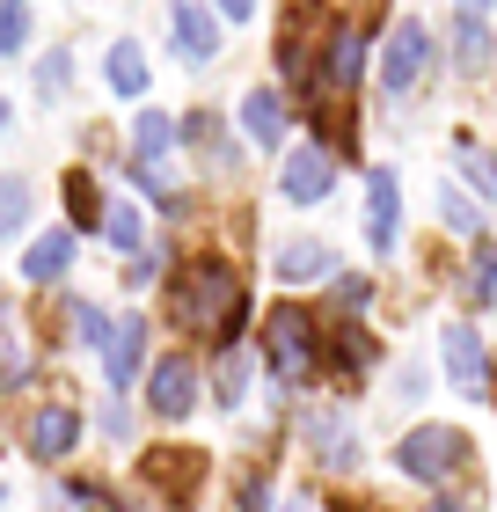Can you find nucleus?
I'll use <instances>...</instances> for the list:
<instances>
[{
  "mask_svg": "<svg viewBox=\"0 0 497 512\" xmlns=\"http://www.w3.org/2000/svg\"><path fill=\"white\" fill-rule=\"evenodd\" d=\"M66 264H74V235H66V227H52L44 242H30V256H22V278H30V286H52V278H66Z\"/></svg>",
  "mask_w": 497,
  "mask_h": 512,
  "instance_id": "nucleus-12",
  "label": "nucleus"
},
{
  "mask_svg": "<svg viewBox=\"0 0 497 512\" xmlns=\"http://www.w3.org/2000/svg\"><path fill=\"white\" fill-rule=\"evenodd\" d=\"M359 59H366V37L344 22V30L329 37V52H322V74H315V103H322V110H344L351 81H359Z\"/></svg>",
  "mask_w": 497,
  "mask_h": 512,
  "instance_id": "nucleus-4",
  "label": "nucleus"
},
{
  "mask_svg": "<svg viewBox=\"0 0 497 512\" xmlns=\"http://www.w3.org/2000/svg\"><path fill=\"white\" fill-rule=\"evenodd\" d=\"M139 359H147V322L125 315V322L110 330V344H103V374H110V388H132Z\"/></svg>",
  "mask_w": 497,
  "mask_h": 512,
  "instance_id": "nucleus-10",
  "label": "nucleus"
},
{
  "mask_svg": "<svg viewBox=\"0 0 497 512\" xmlns=\"http://www.w3.org/2000/svg\"><path fill=\"white\" fill-rule=\"evenodd\" d=\"M0 132H8V103H0Z\"/></svg>",
  "mask_w": 497,
  "mask_h": 512,
  "instance_id": "nucleus-33",
  "label": "nucleus"
},
{
  "mask_svg": "<svg viewBox=\"0 0 497 512\" xmlns=\"http://www.w3.org/2000/svg\"><path fill=\"white\" fill-rule=\"evenodd\" d=\"M30 227V183L22 176H0V242Z\"/></svg>",
  "mask_w": 497,
  "mask_h": 512,
  "instance_id": "nucleus-19",
  "label": "nucleus"
},
{
  "mask_svg": "<svg viewBox=\"0 0 497 512\" xmlns=\"http://www.w3.org/2000/svg\"><path fill=\"white\" fill-rule=\"evenodd\" d=\"M366 293H373L366 278H337V300H344V315H359V308H366Z\"/></svg>",
  "mask_w": 497,
  "mask_h": 512,
  "instance_id": "nucleus-29",
  "label": "nucleus"
},
{
  "mask_svg": "<svg viewBox=\"0 0 497 512\" xmlns=\"http://www.w3.org/2000/svg\"><path fill=\"white\" fill-rule=\"evenodd\" d=\"M30 44V0H0V59H15Z\"/></svg>",
  "mask_w": 497,
  "mask_h": 512,
  "instance_id": "nucleus-21",
  "label": "nucleus"
},
{
  "mask_svg": "<svg viewBox=\"0 0 497 512\" xmlns=\"http://www.w3.org/2000/svg\"><path fill=\"white\" fill-rule=\"evenodd\" d=\"M264 352H271V374H286V381H315V374H322V344H315L307 308H271Z\"/></svg>",
  "mask_w": 497,
  "mask_h": 512,
  "instance_id": "nucleus-2",
  "label": "nucleus"
},
{
  "mask_svg": "<svg viewBox=\"0 0 497 512\" xmlns=\"http://www.w3.org/2000/svg\"><path fill=\"white\" fill-rule=\"evenodd\" d=\"M329 183H337V161H329L322 147H300L286 161V176H278V191H286L293 205H315V198H329Z\"/></svg>",
  "mask_w": 497,
  "mask_h": 512,
  "instance_id": "nucleus-8",
  "label": "nucleus"
},
{
  "mask_svg": "<svg viewBox=\"0 0 497 512\" xmlns=\"http://www.w3.org/2000/svg\"><path fill=\"white\" fill-rule=\"evenodd\" d=\"M66 74H74V59H66V52H44V66H37V96H66Z\"/></svg>",
  "mask_w": 497,
  "mask_h": 512,
  "instance_id": "nucleus-25",
  "label": "nucleus"
},
{
  "mask_svg": "<svg viewBox=\"0 0 497 512\" xmlns=\"http://www.w3.org/2000/svg\"><path fill=\"white\" fill-rule=\"evenodd\" d=\"M454 454H461L454 425H424V432H410V439L395 447V469H402V476H417V483H432V476L454 469Z\"/></svg>",
  "mask_w": 497,
  "mask_h": 512,
  "instance_id": "nucleus-5",
  "label": "nucleus"
},
{
  "mask_svg": "<svg viewBox=\"0 0 497 512\" xmlns=\"http://www.w3.org/2000/svg\"><path fill=\"white\" fill-rule=\"evenodd\" d=\"M169 15H176V52H183V59H198V66L220 59V15H212V8H198V0H176Z\"/></svg>",
  "mask_w": 497,
  "mask_h": 512,
  "instance_id": "nucleus-9",
  "label": "nucleus"
},
{
  "mask_svg": "<svg viewBox=\"0 0 497 512\" xmlns=\"http://www.w3.org/2000/svg\"><path fill=\"white\" fill-rule=\"evenodd\" d=\"M322 271H337L329 242H286V249H278V278H286V286H300V278H322Z\"/></svg>",
  "mask_w": 497,
  "mask_h": 512,
  "instance_id": "nucleus-14",
  "label": "nucleus"
},
{
  "mask_svg": "<svg viewBox=\"0 0 497 512\" xmlns=\"http://www.w3.org/2000/svg\"><path fill=\"white\" fill-rule=\"evenodd\" d=\"M110 88H117V96H139V88H147V52H139L132 37L110 44Z\"/></svg>",
  "mask_w": 497,
  "mask_h": 512,
  "instance_id": "nucleus-17",
  "label": "nucleus"
},
{
  "mask_svg": "<svg viewBox=\"0 0 497 512\" xmlns=\"http://www.w3.org/2000/svg\"><path fill=\"white\" fill-rule=\"evenodd\" d=\"M446 366H454V381H461L468 395L490 388V381H483V337L468 330V322H454V330H446Z\"/></svg>",
  "mask_w": 497,
  "mask_h": 512,
  "instance_id": "nucleus-13",
  "label": "nucleus"
},
{
  "mask_svg": "<svg viewBox=\"0 0 497 512\" xmlns=\"http://www.w3.org/2000/svg\"><path fill=\"white\" fill-rule=\"evenodd\" d=\"M110 330H117V322L96 308V300H74V337L81 344H110Z\"/></svg>",
  "mask_w": 497,
  "mask_h": 512,
  "instance_id": "nucleus-24",
  "label": "nucleus"
},
{
  "mask_svg": "<svg viewBox=\"0 0 497 512\" xmlns=\"http://www.w3.org/2000/svg\"><path fill=\"white\" fill-rule=\"evenodd\" d=\"M454 66H461V74H483V66H490V30H483V15H454Z\"/></svg>",
  "mask_w": 497,
  "mask_h": 512,
  "instance_id": "nucleus-16",
  "label": "nucleus"
},
{
  "mask_svg": "<svg viewBox=\"0 0 497 512\" xmlns=\"http://www.w3.org/2000/svg\"><path fill=\"white\" fill-rule=\"evenodd\" d=\"M461 8H468V15H476V8H490V0H461Z\"/></svg>",
  "mask_w": 497,
  "mask_h": 512,
  "instance_id": "nucleus-32",
  "label": "nucleus"
},
{
  "mask_svg": "<svg viewBox=\"0 0 497 512\" xmlns=\"http://www.w3.org/2000/svg\"><path fill=\"white\" fill-rule=\"evenodd\" d=\"M169 308H176L183 330H212L220 344H234L242 337V278H234V264H220V256H198V264L176 271Z\"/></svg>",
  "mask_w": 497,
  "mask_h": 512,
  "instance_id": "nucleus-1",
  "label": "nucleus"
},
{
  "mask_svg": "<svg viewBox=\"0 0 497 512\" xmlns=\"http://www.w3.org/2000/svg\"><path fill=\"white\" fill-rule=\"evenodd\" d=\"M242 512H264V476H249V483H242Z\"/></svg>",
  "mask_w": 497,
  "mask_h": 512,
  "instance_id": "nucleus-30",
  "label": "nucleus"
},
{
  "mask_svg": "<svg viewBox=\"0 0 497 512\" xmlns=\"http://www.w3.org/2000/svg\"><path fill=\"white\" fill-rule=\"evenodd\" d=\"M132 132H139V169H154V154H169V147H176V118H161V110H147V118H139Z\"/></svg>",
  "mask_w": 497,
  "mask_h": 512,
  "instance_id": "nucleus-20",
  "label": "nucleus"
},
{
  "mask_svg": "<svg viewBox=\"0 0 497 512\" xmlns=\"http://www.w3.org/2000/svg\"><path fill=\"white\" fill-rule=\"evenodd\" d=\"M468 300H476V308H497V249H483V264H476V286H468Z\"/></svg>",
  "mask_w": 497,
  "mask_h": 512,
  "instance_id": "nucleus-26",
  "label": "nucleus"
},
{
  "mask_svg": "<svg viewBox=\"0 0 497 512\" xmlns=\"http://www.w3.org/2000/svg\"><path fill=\"white\" fill-rule=\"evenodd\" d=\"M147 403H154V417H191V403H198V374H191V359H161L154 366V381H147Z\"/></svg>",
  "mask_w": 497,
  "mask_h": 512,
  "instance_id": "nucleus-7",
  "label": "nucleus"
},
{
  "mask_svg": "<svg viewBox=\"0 0 497 512\" xmlns=\"http://www.w3.org/2000/svg\"><path fill=\"white\" fill-rule=\"evenodd\" d=\"M424 66H432V37H424V22H395L388 52H381V88L388 96H410L424 81Z\"/></svg>",
  "mask_w": 497,
  "mask_h": 512,
  "instance_id": "nucleus-3",
  "label": "nucleus"
},
{
  "mask_svg": "<svg viewBox=\"0 0 497 512\" xmlns=\"http://www.w3.org/2000/svg\"><path fill=\"white\" fill-rule=\"evenodd\" d=\"M66 213H74V227H103V191H96V176H66Z\"/></svg>",
  "mask_w": 497,
  "mask_h": 512,
  "instance_id": "nucleus-18",
  "label": "nucleus"
},
{
  "mask_svg": "<svg viewBox=\"0 0 497 512\" xmlns=\"http://www.w3.org/2000/svg\"><path fill=\"white\" fill-rule=\"evenodd\" d=\"M74 447H81V417H74V410L52 403V410L30 417V454H37V461H66Z\"/></svg>",
  "mask_w": 497,
  "mask_h": 512,
  "instance_id": "nucleus-11",
  "label": "nucleus"
},
{
  "mask_svg": "<svg viewBox=\"0 0 497 512\" xmlns=\"http://www.w3.org/2000/svg\"><path fill=\"white\" fill-rule=\"evenodd\" d=\"M329 352H344V366H373V337L344 315V322H337V337H329Z\"/></svg>",
  "mask_w": 497,
  "mask_h": 512,
  "instance_id": "nucleus-23",
  "label": "nucleus"
},
{
  "mask_svg": "<svg viewBox=\"0 0 497 512\" xmlns=\"http://www.w3.org/2000/svg\"><path fill=\"white\" fill-rule=\"evenodd\" d=\"M395 227H402L395 169H373V176H366V242H373V256H395Z\"/></svg>",
  "mask_w": 497,
  "mask_h": 512,
  "instance_id": "nucleus-6",
  "label": "nucleus"
},
{
  "mask_svg": "<svg viewBox=\"0 0 497 512\" xmlns=\"http://www.w3.org/2000/svg\"><path fill=\"white\" fill-rule=\"evenodd\" d=\"M242 388H249V359H227V374H220V403H242Z\"/></svg>",
  "mask_w": 497,
  "mask_h": 512,
  "instance_id": "nucleus-28",
  "label": "nucleus"
},
{
  "mask_svg": "<svg viewBox=\"0 0 497 512\" xmlns=\"http://www.w3.org/2000/svg\"><path fill=\"white\" fill-rule=\"evenodd\" d=\"M439 220H446V227H461V235H476V227H483V213H476L468 198H454V191L439 198Z\"/></svg>",
  "mask_w": 497,
  "mask_h": 512,
  "instance_id": "nucleus-27",
  "label": "nucleus"
},
{
  "mask_svg": "<svg viewBox=\"0 0 497 512\" xmlns=\"http://www.w3.org/2000/svg\"><path fill=\"white\" fill-rule=\"evenodd\" d=\"M212 8H220V22H242V15L256 8V0H212Z\"/></svg>",
  "mask_w": 497,
  "mask_h": 512,
  "instance_id": "nucleus-31",
  "label": "nucleus"
},
{
  "mask_svg": "<svg viewBox=\"0 0 497 512\" xmlns=\"http://www.w3.org/2000/svg\"><path fill=\"white\" fill-rule=\"evenodd\" d=\"M103 235H110V249H147V227H139L132 205H110V213H103Z\"/></svg>",
  "mask_w": 497,
  "mask_h": 512,
  "instance_id": "nucleus-22",
  "label": "nucleus"
},
{
  "mask_svg": "<svg viewBox=\"0 0 497 512\" xmlns=\"http://www.w3.org/2000/svg\"><path fill=\"white\" fill-rule=\"evenodd\" d=\"M242 125H249L256 147H278V132H286V103H278L271 88H256V96L242 103Z\"/></svg>",
  "mask_w": 497,
  "mask_h": 512,
  "instance_id": "nucleus-15",
  "label": "nucleus"
}]
</instances>
